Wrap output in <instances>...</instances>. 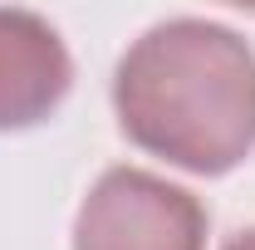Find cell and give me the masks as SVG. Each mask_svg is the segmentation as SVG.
<instances>
[{
  "mask_svg": "<svg viewBox=\"0 0 255 250\" xmlns=\"http://www.w3.org/2000/svg\"><path fill=\"white\" fill-rule=\"evenodd\" d=\"M113 113L142 152L196 177H221L255 152L251 44L201 15L162 20L123 49Z\"/></svg>",
  "mask_w": 255,
  "mask_h": 250,
  "instance_id": "obj_1",
  "label": "cell"
},
{
  "mask_svg": "<svg viewBox=\"0 0 255 250\" xmlns=\"http://www.w3.org/2000/svg\"><path fill=\"white\" fill-rule=\"evenodd\" d=\"M221 250H255V226H246V231H236L231 241H226Z\"/></svg>",
  "mask_w": 255,
  "mask_h": 250,
  "instance_id": "obj_4",
  "label": "cell"
},
{
  "mask_svg": "<svg viewBox=\"0 0 255 250\" xmlns=\"http://www.w3.org/2000/svg\"><path fill=\"white\" fill-rule=\"evenodd\" d=\"M74 89V59L59 30L20 5H0V132L39 127Z\"/></svg>",
  "mask_w": 255,
  "mask_h": 250,
  "instance_id": "obj_3",
  "label": "cell"
},
{
  "mask_svg": "<svg viewBox=\"0 0 255 250\" xmlns=\"http://www.w3.org/2000/svg\"><path fill=\"white\" fill-rule=\"evenodd\" d=\"M206 226L211 216L187 187L108 167L74 216V250H206Z\"/></svg>",
  "mask_w": 255,
  "mask_h": 250,
  "instance_id": "obj_2",
  "label": "cell"
}]
</instances>
